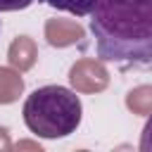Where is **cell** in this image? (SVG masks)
Wrapping results in <instances>:
<instances>
[{"label":"cell","mask_w":152,"mask_h":152,"mask_svg":"<svg viewBox=\"0 0 152 152\" xmlns=\"http://www.w3.org/2000/svg\"><path fill=\"white\" fill-rule=\"evenodd\" d=\"M90 33L102 62H152V0H97Z\"/></svg>","instance_id":"obj_1"},{"label":"cell","mask_w":152,"mask_h":152,"mask_svg":"<svg viewBox=\"0 0 152 152\" xmlns=\"http://www.w3.org/2000/svg\"><path fill=\"white\" fill-rule=\"evenodd\" d=\"M21 114L31 133L45 140H57L76 133L83 104L81 97L64 86H43L26 97Z\"/></svg>","instance_id":"obj_2"},{"label":"cell","mask_w":152,"mask_h":152,"mask_svg":"<svg viewBox=\"0 0 152 152\" xmlns=\"http://www.w3.org/2000/svg\"><path fill=\"white\" fill-rule=\"evenodd\" d=\"M40 2H45L59 12H69L74 17H88L97 5V0H40Z\"/></svg>","instance_id":"obj_3"},{"label":"cell","mask_w":152,"mask_h":152,"mask_svg":"<svg viewBox=\"0 0 152 152\" xmlns=\"http://www.w3.org/2000/svg\"><path fill=\"white\" fill-rule=\"evenodd\" d=\"M140 152H152V116L145 121L142 133H140Z\"/></svg>","instance_id":"obj_4"},{"label":"cell","mask_w":152,"mask_h":152,"mask_svg":"<svg viewBox=\"0 0 152 152\" xmlns=\"http://www.w3.org/2000/svg\"><path fill=\"white\" fill-rule=\"evenodd\" d=\"M33 5V0H0V12H17Z\"/></svg>","instance_id":"obj_5"}]
</instances>
